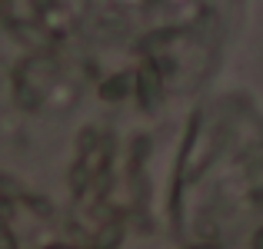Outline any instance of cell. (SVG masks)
<instances>
[{"mask_svg": "<svg viewBox=\"0 0 263 249\" xmlns=\"http://www.w3.org/2000/svg\"><path fill=\"white\" fill-rule=\"evenodd\" d=\"M127 90H130V77L117 73V77H110V80L100 87V96H103V100H120V96L127 93Z\"/></svg>", "mask_w": 263, "mask_h": 249, "instance_id": "3957f363", "label": "cell"}, {"mask_svg": "<svg viewBox=\"0 0 263 249\" xmlns=\"http://www.w3.org/2000/svg\"><path fill=\"white\" fill-rule=\"evenodd\" d=\"M47 249H80V246H70V243H53V246H47Z\"/></svg>", "mask_w": 263, "mask_h": 249, "instance_id": "ba28073f", "label": "cell"}, {"mask_svg": "<svg viewBox=\"0 0 263 249\" xmlns=\"http://www.w3.org/2000/svg\"><path fill=\"white\" fill-rule=\"evenodd\" d=\"M253 249H263V230H257V233H253V243H250Z\"/></svg>", "mask_w": 263, "mask_h": 249, "instance_id": "8992f818", "label": "cell"}, {"mask_svg": "<svg viewBox=\"0 0 263 249\" xmlns=\"http://www.w3.org/2000/svg\"><path fill=\"white\" fill-rule=\"evenodd\" d=\"M13 30H17V37H24L30 47H47V33L40 30L37 24H13Z\"/></svg>", "mask_w": 263, "mask_h": 249, "instance_id": "277c9868", "label": "cell"}, {"mask_svg": "<svg viewBox=\"0 0 263 249\" xmlns=\"http://www.w3.org/2000/svg\"><path fill=\"white\" fill-rule=\"evenodd\" d=\"M33 7H37V10H47V7H53V0H30Z\"/></svg>", "mask_w": 263, "mask_h": 249, "instance_id": "52a82bcc", "label": "cell"}, {"mask_svg": "<svg viewBox=\"0 0 263 249\" xmlns=\"http://www.w3.org/2000/svg\"><path fill=\"white\" fill-rule=\"evenodd\" d=\"M0 249H20L17 246V239H13V233H10V226H7V219L0 216Z\"/></svg>", "mask_w": 263, "mask_h": 249, "instance_id": "5b68a950", "label": "cell"}, {"mask_svg": "<svg viewBox=\"0 0 263 249\" xmlns=\"http://www.w3.org/2000/svg\"><path fill=\"white\" fill-rule=\"evenodd\" d=\"M120 243H123V223H107L97 230V239H93L97 249H117Z\"/></svg>", "mask_w": 263, "mask_h": 249, "instance_id": "7a4b0ae2", "label": "cell"}, {"mask_svg": "<svg viewBox=\"0 0 263 249\" xmlns=\"http://www.w3.org/2000/svg\"><path fill=\"white\" fill-rule=\"evenodd\" d=\"M137 100H140V107L147 110V113L160 110V103H163V80H160V70H157L154 64H143L140 70H137Z\"/></svg>", "mask_w": 263, "mask_h": 249, "instance_id": "6da1fadb", "label": "cell"}]
</instances>
